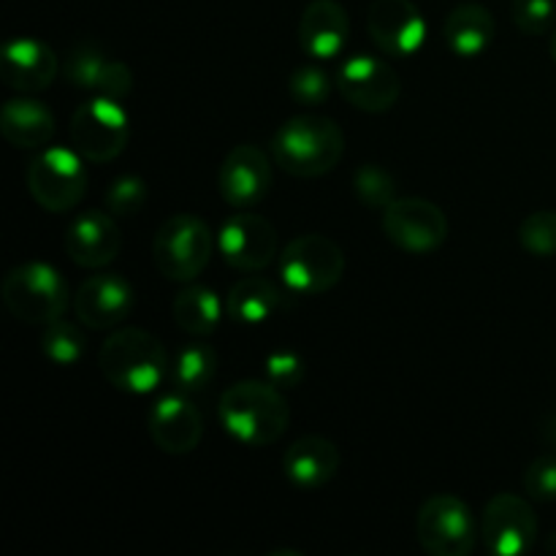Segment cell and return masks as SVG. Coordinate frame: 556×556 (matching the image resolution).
Segmentation results:
<instances>
[{
  "mask_svg": "<svg viewBox=\"0 0 556 556\" xmlns=\"http://www.w3.org/2000/svg\"><path fill=\"white\" fill-rule=\"evenodd\" d=\"M54 130H58V125H54L52 109L38 98H11L0 109V134L16 150H41L52 141Z\"/></svg>",
  "mask_w": 556,
  "mask_h": 556,
  "instance_id": "22",
  "label": "cell"
},
{
  "mask_svg": "<svg viewBox=\"0 0 556 556\" xmlns=\"http://www.w3.org/2000/svg\"><path fill=\"white\" fill-rule=\"evenodd\" d=\"M87 351V340L81 334V329L71 320L58 318L52 324L43 326L41 331V353L58 367H74L76 362H81Z\"/></svg>",
  "mask_w": 556,
  "mask_h": 556,
  "instance_id": "28",
  "label": "cell"
},
{
  "mask_svg": "<svg viewBox=\"0 0 556 556\" xmlns=\"http://www.w3.org/2000/svg\"><path fill=\"white\" fill-rule=\"evenodd\" d=\"M416 535L429 556H467L478 543V525L465 500L434 494L418 510Z\"/></svg>",
  "mask_w": 556,
  "mask_h": 556,
  "instance_id": "9",
  "label": "cell"
},
{
  "mask_svg": "<svg viewBox=\"0 0 556 556\" xmlns=\"http://www.w3.org/2000/svg\"><path fill=\"white\" fill-rule=\"evenodd\" d=\"M174 324L190 337L215 334L223 320V304L215 291L204 286H188L174 296Z\"/></svg>",
  "mask_w": 556,
  "mask_h": 556,
  "instance_id": "25",
  "label": "cell"
},
{
  "mask_svg": "<svg viewBox=\"0 0 556 556\" xmlns=\"http://www.w3.org/2000/svg\"><path fill=\"white\" fill-rule=\"evenodd\" d=\"M217 250L237 271H261L275 261L277 231L264 215L237 210L217 231Z\"/></svg>",
  "mask_w": 556,
  "mask_h": 556,
  "instance_id": "13",
  "label": "cell"
},
{
  "mask_svg": "<svg viewBox=\"0 0 556 556\" xmlns=\"http://www.w3.org/2000/svg\"><path fill=\"white\" fill-rule=\"evenodd\" d=\"M516 27L527 36H546L556 22L554 0H514L510 5Z\"/></svg>",
  "mask_w": 556,
  "mask_h": 556,
  "instance_id": "33",
  "label": "cell"
},
{
  "mask_svg": "<svg viewBox=\"0 0 556 556\" xmlns=\"http://www.w3.org/2000/svg\"><path fill=\"white\" fill-rule=\"evenodd\" d=\"M519 242L535 258H554L556 255V212L538 210L527 215L519 226Z\"/></svg>",
  "mask_w": 556,
  "mask_h": 556,
  "instance_id": "30",
  "label": "cell"
},
{
  "mask_svg": "<svg viewBox=\"0 0 556 556\" xmlns=\"http://www.w3.org/2000/svg\"><path fill=\"white\" fill-rule=\"evenodd\" d=\"M351 38V16L337 0H313L299 20V47L313 60H334Z\"/></svg>",
  "mask_w": 556,
  "mask_h": 556,
  "instance_id": "20",
  "label": "cell"
},
{
  "mask_svg": "<svg viewBox=\"0 0 556 556\" xmlns=\"http://www.w3.org/2000/svg\"><path fill=\"white\" fill-rule=\"evenodd\" d=\"M136 307V291L117 271L90 275L74 296V313L85 326L96 331L117 329L130 318Z\"/></svg>",
  "mask_w": 556,
  "mask_h": 556,
  "instance_id": "16",
  "label": "cell"
},
{
  "mask_svg": "<svg viewBox=\"0 0 556 556\" xmlns=\"http://www.w3.org/2000/svg\"><path fill=\"white\" fill-rule=\"evenodd\" d=\"M497 36V22H494L492 11L481 3H459L451 9L445 16L443 38L445 47L456 54V58H481Z\"/></svg>",
  "mask_w": 556,
  "mask_h": 556,
  "instance_id": "23",
  "label": "cell"
},
{
  "mask_svg": "<svg viewBox=\"0 0 556 556\" xmlns=\"http://www.w3.org/2000/svg\"><path fill=\"white\" fill-rule=\"evenodd\" d=\"M383 233L402 253L429 255L448 239V217L427 199H396L383 210Z\"/></svg>",
  "mask_w": 556,
  "mask_h": 556,
  "instance_id": "10",
  "label": "cell"
},
{
  "mask_svg": "<svg viewBox=\"0 0 556 556\" xmlns=\"http://www.w3.org/2000/svg\"><path fill=\"white\" fill-rule=\"evenodd\" d=\"M337 470H340V448L318 434L296 440L282 454V472L302 492H318L329 486Z\"/></svg>",
  "mask_w": 556,
  "mask_h": 556,
  "instance_id": "21",
  "label": "cell"
},
{
  "mask_svg": "<svg viewBox=\"0 0 556 556\" xmlns=\"http://www.w3.org/2000/svg\"><path fill=\"white\" fill-rule=\"evenodd\" d=\"M0 296L14 318L36 326H47L63 318L71 302L65 277L54 266L41 264V261L14 266L0 282Z\"/></svg>",
  "mask_w": 556,
  "mask_h": 556,
  "instance_id": "4",
  "label": "cell"
},
{
  "mask_svg": "<svg viewBox=\"0 0 556 556\" xmlns=\"http://www.w3.org/2000/svg\"><path fill=\"white\" fill-rule=\"evenodd\" d=\"M130 141V117L123 101L96 96L71 117V144L85 161L109 163L125 152Z\"/></svg>",
  "mask_w": 556,
  "mask_h": 556,
  "instance_id": "7",
  "label": "cell"
},
{
  "mask_svg": "<svg viewBox=\"0 0 556 556\" xmlns=\"http://www.w3.org/2000/svg\"><path fill=\"white\" fill-rule=\"evenodd\" d=\"M367 30L386 58H413L427 41V20L413 0H375L367 11Z\"/></svg>",
  "mask_w": 556,
  "mask_h": 556,
  "instance_id": "14",
  "label": "cell"
},
{
  "mask_svg": "<svg viewBox=\"0 0 556 556\" xmlns=\"http://www.w3.org/2000/svg\"><path fill=\"white\" fill-rule=\"evenodd\" d=\"M3 85L22 96H36L47 90L60 74V60L49 43L38 38H14L0 52Z\"/></svg>",
  "mask_w": 556,
  "mask_h": 556,
  "instance_id": "19",
  "label": "cell"
},
{
  "mask_svg": "<svg viewBox=\"0 0 556 556\" xmlns=\"http://www.w3.org/2000/svg\"><path fill=\"white\" fill-rule=\"evenodd\" d=\"M525 492L532 500L552 503L556 500V456H541L525 472Z\"/></svg>",
  "mask_w": 556,
  "mask_h": 556,
  "instance_id": "35",
  "label": "cell"
},
{
  "mask_svg": "<svg viewBox=\"0 0 556 556\" xmlns=\"http://www.w3.org/2000/svg\"><path fill=\"white\" fill-rule=\"evenodd\" d=\"M481 538L494 556H525L538 541L535 510L519 494H497L483 508Z\"/></svg>",
  "mask_w": 556,
  "mask_h": 556,
  "instance_id": "12",
  "label": "cell"
},
{
  "mask_svg": "<svg viewBox=\"0 0 556 556\" xmlns=\"http://www.w3.org/2000/svg\"><path fill=\"white\" fill-rule=\"evenodd\" d=\"M337 90L358 112L383 114L400 101L402 79L383 58L353 54L337 71Z\"/></svg>",
  "mask_w": 556,
  "mask_h": 556,
  "instance_id": "11",
  "label": "cell"
},
{
  "mask_svg": "<svg viewBox=\"0 0 556 556\" xmlns=\"http://www.w3.org/2000/svg\"><path fill=\"white\" fill-rule=\"evenodd\" d=\"M271 161L261 147L237 144L220 163L217 190L231 210H253L269 195Z\"/></svg>",
  "mask_w": 556,
  "mask_h": 556,
  "instance_id": "15",
  "label": "cell"
},
{
  "mask_svg": "<svg viewBox=\"0 0 556 556\" xmlns=\"http://www.w3.org/2000/svg\"><path fill=\"white\" fill-rule=\"evenodd\" d=\"M147 424H150L152 443L172 456L193 454L204 438V416L182 391L157 400L147 416Z\"/></svg>",
  "mask_w": 556,
  "mask_h": 556,
  "instance_id": "18",
  "label": "cell"
},
{
  "mask_svg": "<svg viewBox=\"0 0 556 556\" xmlns=\"http://www.w3.org/2000/svg\"><path fill=\"white\" fill-rule=\"evenodd\" d=\"M27 188L36 204L52 215H65L87 193V168L85 157L76 150L65 147H49L41 155L33 157L27 168Z\"/></svg>",
  "mask_w": 556,
  "mask_h": 556,
  "instance_id": "8",
  "label": "cell"
},
{
  "mask_svg": "<svg viewBox=\"0 0 556 556\" xmlns=\"http://www.w3.org/2000/svg\"><path fill=\"white\" fill-rule=\"evenodd\" d=\"M103 204H106V210L112 212L114 217L139 215L141 206L147 204L144 179L134 177V174L117 177L112 185H109L106 195H103Z\"/></svg>",
  "mask_w": 556,
  "mask_h": 556,
  "instance_id": "31",
  "label": "cell"
},
{
  "mask_svg": "<svg viewBox=\"0 0 556 556\" xmlns=\"http://www.w3.org/2000/svg\"><path fill=\"white\" fill-rule=\"evenodd\" d=\"M353 190H356L358 201L372 210H386L391 201H396V179L389 168L380 163H364L353 174Z\"/></svg>",
  "mask_w": 556,
  "mask_h": 556,
  "instance_id": "29",
  "label": "cell"
},
{
  "mask_svg": "<svg viewBox=\"0 0 556 556\" xmlns=\"http://www.w3.org/2000/svg\"><path fill=\"white\" fill-rule=\"evenodd\" d=\"M98 367L109 386L125 394H152L168 378L172 358L166 348L147 329L125 326L109 334L98 353Z\"/></svg>",
  "mask_w": 556,
  "mask_h": 556,
  "instance_id": "3",
  "label": "cell"
},
{
  "mask_svg": "<svg viewBox=\"0 0 556 556\" xmlns=\"http://www.w3.org/2000/svg\"><path fill=\"white\" fill-rule=\"evenodd\" d=\"M345 275V253L324 233H302L291 239L280 255L282 286L299 296L331 291Z\"/></svg>",
  "mask_w": 556,
  "mask_h": 556,
  "instance_id": "6",
  "label": "cell"
},
{
  "mask_svg": "<svg viewBox=\"0 0 556 556\" xmlns=\"http://www.w3.org/2000/svg\"><path fill=\"white\" fill-rule=\"evenodd\" d=\"M112 63L114 60L109 58L101 47H96V43L90 41H81L76 43V47L68 52V58H65V68H63L65 81H68L71 87L90 90L98 96V90H101Z\"/></svg>",
  "mask_w": 556,
  "mask_h": 556,
  "instance_id": "27",
  "label": "cell"
},
{
  "mask_svg": "<svg viewBox=\"0 0 556 556\" xmlns=\"http://www.w3.org/2000/svg\"><path fill=\"white\" fill-rule=\"evenodd\" d=\"M543 440H546V443L556 451V413L552 418H546V424H543Z\"/></svg>",
  "mask_w": 556,
  "mask_h": 556,
  "instance_id": "36",
  "label": "cell"
},
{
  "mask_svg": "<svg viewBox=\"0 0 556 556\" xmlns=\"http://www.w3.org/2000/svg\"><path fill=\"white\" fill-rule=\"evenodd\" d=\"M215 253V233L199 215L179 212L163 220L152 239V261L172 282H193Z\"/></svg>",
  "mask_w": 556,
  "mask_h": 556,
  "instance_id": "5",
  "label": "cell"
},
{
  "mask_svg": "<svg viewBox=\"0 0 556 556\" xmlns=\"http://www.w3.org/2000/svg\"><path fill=\"white\" fill-rule=\"evenodd\" d=\"M286 307V293L271 282L269 277L248 275L228 291L226 299V313L231 315L237 324L244 326H258L275 318L280 309Z\"/></svg>",
  "mask_w": 556,
  "mask_h": 556,
  "instance_id": "24",
  "label": "cell"
},
{
  "mask_svg": "<svg viewBox=\"0 0 556 556\" xmlns=\"http://www.w3.org/2000/svg\"><path fill=\"white\" fill-rule=\"evenodd\" d=\"M345 155V134L331 117L299 114L282 123L271 139V157L286 174L315 179L334 172Z\"/></svg>",
  "mask_w": 556,
  "mask_h": 556,
  "instance_id": "2",
  "label": "cell"
},
{
  "mask_svg": "<svg viewBox=\"0 0 556 556\" xmlns=\"http://www.w3.org/2000/svg\"><path fill=\"white\" fill-rule=\"evenodd\" d=\"M264 375L271 386H277L280 391L296 389L299 383H304L307 378V364L299 353L293 351H275L266 356Z\"/></svg>",
  "mask_w": 556,
  "mask_h": 556,
  "instance_id": "34",
  "label": "cell"
},
{
  "mask_svg": "<svg viewBox=\"0 0 556 556\" xmlns=\"http://www.w3.org/2000/svg\"><path fill=\"white\" fill-rule=\"evenodd\" d=\"M548 52H552V58H554V63H556V27H554V33H552V41H548Z\"/></svg>",
  "mask_w": 556,
  "mask_h": 556,
  "instance_id": "37",
  "label": "cell"
},
{
  "mask_svg": "<svg viewBox=\"0 0 556 556\" xmlns=\"http://www.w3.org/2000/svg\"><path fill=\"white\" fill-rule=\"evenodd\" d=\"M123 248V231L109 210H87L65 231V255L81 269H103Z\"/></svg>",
  "mask_w": 556,
  "mask_h": 556,
  "instance_id": "17",
  "label": "cell"
},
{
  "mask_svg": "<svg viewBox=\"0 0 556 556\" xmlns=\"http://www.w3.org/2000/svg\"><path fill=\"white\" fill-rule=\"evenodd\" d=\"M288 92L302 106H320L331 96V79L318 65H302L288 79Z\"/></svg>",
  "mask_w": 556,
  "mask_h": 556,
  "instance_id": "32",
  "label": "cell"
},
{
  "mask_svg": "<svg viewBox=\"0 0 556 556\" xmlns=\"http://www.w3.org/2000/svg\"><path fill=\"white\" fill-rule=\"evenodd\" d=\"M217 416L223 429L250 448L277 443L291 424L286 396L269 380H239L228 386L217 405Z\"/></svg>",
  "mask_w": 556,
  "mask_h": 556,
  "instance_id": "1",
  "label": "cell"
},
{
  "mask_svg": "<svg viewBox=\"0 0 556 556\" xmlns=\"http://www.w3.org/2000/svg\"><path fill=\"white\" fill-rule=\"evenodd\" d=\"M217 375V353L210 342L193 340L182 345L174 356L172 369H168V380L174 389L182 394H199V391L210 389V383Z\"/></svg>",
  "mask_w": 556,
  "mask_h": 556,
  "instance_id": "26",
  "label": "cell"
}]
</instances>
